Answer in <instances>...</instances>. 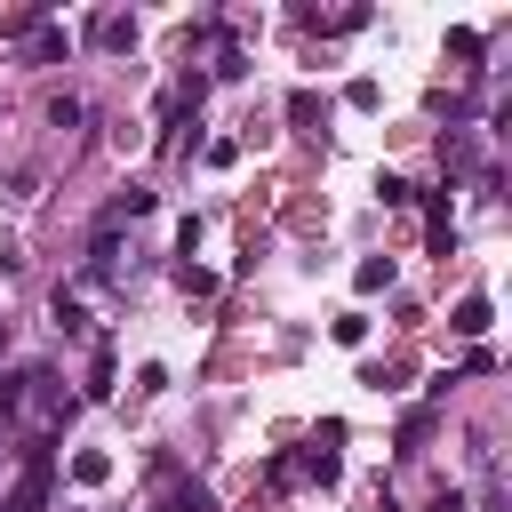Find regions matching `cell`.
<instances>
[{
    "label": "cell",
    "mask_w": 512,
    "mask_h": 512,
    "mask_svg": "<svg viewBox=\"0 0 512 512\" xmlns=\"http://www.w3.org/2000/svg\"><path fill=\"white\" fill-rule=\"evenodd\" d=\"M40 496H48V464L32 456V464H24V480L8 488V504H0V512H40Z\"/></svg>",
    "instance_id": "cell-1"
},
{
    "label": "cell",
    "mask_w": 512,
    "mask_h": 512,
    "mask_svg": "<svg viewBox=\"0 0 512 512\" xmlns=\"http://www.w3.org/2000/svg\"><path fill=\"white\" fill-rule=\"evenodd\" d=\"M456 328H464V336H480V328H488V304H480V296H464V304H456Z\"/></svg>",
    "instance_id": "cell-2"
}]
</instances>
